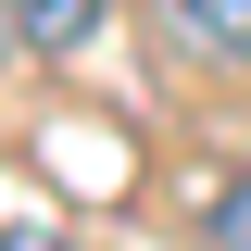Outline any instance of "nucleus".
Wrapping results in <instances>:
<instances>
[{
    "label": "nucleus",
    "instance_id": "f257e3e1",
    "mask_svg": "<svg viewBox=\"0 0 251 251\" xmlns=\"http://www.w3.org/2000/svg\"><path fill=\"white\" fill-rule=\"evenodd\" d=\"M163 25L201 63H251V0H163Z\"/></svg>",
    "mask_w": 251,
    "mask_h": 251
},
{
    "label": "nucleus",
    "instance_id": "f03ea898",
    "mask_svg": "<svg viewBox=\"0 0 251 251\" xmlns=\"http://www.w3.org/2000/svg\"><path fill=\"white\" fill-rule=\"evenodd\" d=\"M100 25V0H13V50H75Z\"/></svg>",
    "mask_w": 251,
    "mask_h": 251
},
{
    "label": "nucleus",
    "instance_id": "7ed1b4c3",
    "mask_svg": "<svg viewBox=\"0 0 251 251\" xmlns=\"http://www.w3.org/2000/svg\"><path fill=\"white\" fill-rule=\"evenodd\" d=\"M201 251H251V176L214 188V214H201Z\"/></svg>",
    "mask_w": 251,
    "mask_h": 251
},
{
    "label": "nucleus",
    "instance_id": "20e7f679",
    "mask_svg": "<svg viewBox=\"0 0 251 251\" xmlns=\"http://www.w3.org/2000/svg\"><path fill=\"white\" fill-rule=\"evenodd\" d=\"M13 251H75V239H63L50 214H13Z\"/></svg>",
    "mask_w": 251,
    "mask_h": 251
}]
</instances>
